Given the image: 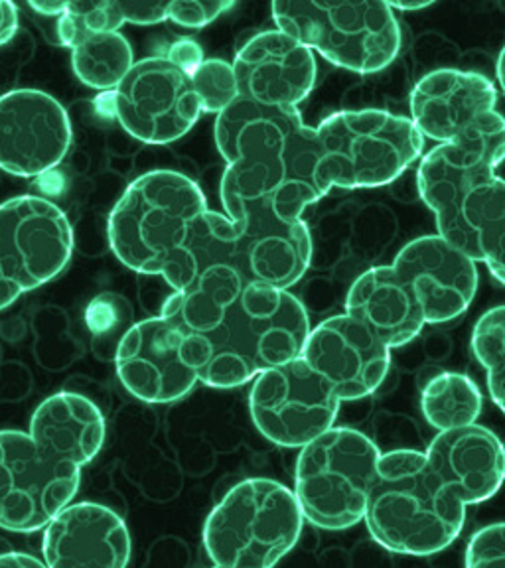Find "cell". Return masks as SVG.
<instances>
[{
	"label": "cell",
	"instance_id": "10",
	"mask_svg": "<svg viewBox=\"0 0 505 568\" xmlns=\"http://www.w3.org/2000/svg\"><path fill=\"white\" fill-rule=\"evenodd\" d=\"M73 231L60 205L40 195L0 204V311L63 273Z\"/></svg>",
	"mask_w": 505,
	"mask_h": 568
},
{
	"label": "cell",
	"instance_id": "6",
	"mask_svg": "<svg viewBox=\"0 0 505 568\" xmlns=\"http://www.w3.org/2000/svg\"><path fill=\"white\" fill-rule=\"evenodd\" d=\"M314 133L319 142L314 180L322 195L391 184L425 151V139L408 116L380 109L337 111Z\"/></svg>",
	"mask_w": 505,
	"mask_h": 568
},
{
	"label": "cell",
	"instance_id": "32",
	"mask_svg": "<svg viewBox=\"0 0 505 568\" xmlns=\"http://www.w3.org/2000/svg\"><path fill=\"white\" fill-rule=\"evenodd\" d=\"M235 2H205V0H172L166 9V20H172L178 27L198 28L212 24L213 20L222 17L225 10L233 9Z\"/></svg>",
	"mask_w": 505,
	"mask_h": 568
},
{
	"label": "cell",
	"instance_id": "15",
	"mask_svg": "<svg viewBox=\"0 0 505 568\" xmlns=\"http://www.w3.org/2000/svg\"><path fill=\"white\" fill-rule=\"evenodd\" d=\"M71 146V121L58 99L40 89L0 95V170L38 178L62 164Z\"/></svg>",
	"mask_w": 505,
	"mask_h": 568
},
{
	"label": "cell",
	"instance_id": "16",
	"mask_svg": "<svg viewBox=\"0 0 505 568\" xmlns=\"http://www.w3.org/2000/svg\"><path fill=\"white\" fill-rule=\"evenodd\" d=\"M301 357L342 403L373 395L391 367L390 347L347 314L332 316L311 328Z\"/></svg>",
	"mask_w": 505,
	"mask_h": 568
},
{
	"label": "cell",
	"instance_id": "21",
	"mask_svg": "<svg viewBox=\"0 0 505 568\" xmlns=\"http://www.w3.org/2000/svg\"><path fill=\"white\" fill-rule=\"evenodd\" d=\"M411 123L423 139L453 142L472 124L497 111V89L474 71L436 70L411 91Z\"/></svg>",
	"mask_w": 505,
	"mask_h": 568
},
{
	"label": "cell",
	"instance_id": "11",
	"mask_svg": "<svg viewBox=\"0 0 505 568\" xmlns=\"http://www.w3.org/2000/svg\"><path fill=\"white\" fill-rule=\"evenodd\" d=\"M80 484V466L46 453L24 430H0V529H44Z\"/></svg>",
	"mask_w": 505,
	"mask_h": 568
},
{
	"label": "cell",
	"instance_id": "7",
	"mask_svg": "<svg viewBox=\"0 0 505 568\" xmlns=\"http://www.w3.org/2000/svg\"><path fill=\"white\" fill-rule=\"evenodd\" d=\"M301 509L293 489L269 478H249L223 496L204 525L213 567L273 568L301 539Z\"/></svg>",
	"mask_w": 505,
	"mask_h": 568
},
{
	"label": "cell",
	"instance_id": "12",
	"mask_svg": "<svg viewBox=\"0 0 505 568\" xmlns=\"http://www.w3.org/2000/svg\"><path fill=\"white\" fill-rule=\"evenodd\" d=\"M231 222V261L248 284L289 291L309 271L311 231L302 220L286 222L265 200L222 197Z\"/></svg>",
	"mask_w": 505,
	"mask_h": 568
},
{
	"label": "cell",
	"instance_id": "29",
	"mask_svg": "<svg viewBox=\"0 0 505 568\" xmlns=\"http://www.w3.org/2000/svg\"><path fill=\"white\" fill-rule=\"evenodd\" d=\"M55 20V42L63 48H73L85 34H107L119 32L123 28V17L119 4L111 0H73L68 2V9Z\"/></svg>",
	"mask_w": 505,
	"mask_h": 568
},
{
	"label": "cell",
	"instance_id": "22",
	"mask_svg": "<svg viewBox=\"0 0 505 568\" xmlns=\"http://www.w3.org/2000/svg\"><path fill=\"white\" fill-rule=\"evenodd\" d=\"M425 456L446 489L466 507L488 501L502 488L504 446L486 426H462L438 433Z\"/></svg>",
	"mask_w": 505,
	"mask_h": 568
},
{
	"label": "cell",
	"instance_id": "27",
	"mask_svg": "<svg viewBox=\"0 0 505 568\" xmlns=\"http://www.w3.org/2000/svg\"><path fill=\"white\" fill-rule=\"evenodd\" d=\"M133 63V48L121 32L85 34L71 48V68L75 78L99 91H113Z\"/></svg>",
	"mask_w": 505,
	"mask_h": 568
},
{
	"label": "cell",
	"instance_id": "38",
	"mask_svg": "<svg viewBox=\"0 0 505 568\" xmlns=\"http://www.w3.org/2000/svg\"><path fill=\"white\" fill-rule=\"evenodd\" d=\"M435 2H431V0H425V2H387V7H390L393 12H397V10H407V12H417V10L428 9V7H433Z\"/></svg>",
	"mask_w": 505,
	"mask_h": 568
},
{
	"label": "cell",
	"instance_id": "18",
	"mask_svg": "<svg viewBox=\"0 0 505 568\" xmlns=\"http://www.w3.org/2000/svg\"><path fill=\"white\" fill-rule=\"evenodd\" d=\"M425 324H446L468 311L478 293V265L438 235L411 241L393 261Z\"/></svg>",
	"mask_w": 505,
	"mask_h": 568
},
{
	"label": "cell",
	"instance_id": "26",
	"mask_svg": "<svg viewBox=\"0 0 505 568\" xmlns=\"http://www.w3.org/2000/svg\"><path fill=\"white\" fill-rule=\"evenodd\" d=\"M482 405L478 385L464 373H438L421 393L423 417L438 433L476 425Z\"/></svg>",
	"mask_w": 505,
	"mask_h": 568
},
{
	"label": "cell",
	"instance_id": "8",
	"mask_svg": "<svg viewBox=\"0 0 505 568\" xmlns=\"http://www.w3.org/2000/svg\"><path fill=\"white\" fill-rule=\"evenodd\" d=\"M276 30L319 52L337 68L375 73L395 62L403 34L387 2H273Z\"/></svg>",
	"mask_w": 505,
	"mask_h": 568
},
{
	"label": "cell",
	"instance_id": "34",
	"mask_svg": "<svg viewBox=\"0 0 505 568\" xmlns=\"http://www.w3.org/2000/svg\"><path fill=\"white\" fill-rule=\"evenodd\" d=\"M164 58L180 70L186 71L188 75H192V71L205 60L204 50L200 48V44H195L194 40H186V38L176 40L174 44L170 45Z\"/></svg>",
	"mask_w": 505,
	"mask_h": 568
},
{
	"label": "cell",
	"instance_id": "23",
	"mask_svg": "<svg viewBox=\"0 0 505 568\" xmlns=\"http://www.w3.org/2000/svg\"><path fill=\"white\" fill-rule=\"evenodd\" d=\"M105 418L93 400L80 393L60 390L36 407L28 435L60 460L83 468L105 443Z\"/></svg>",
	"mask_w": 505,
	"mask_h": 568
},
{
	"label": "cell",
	"instance_id": "37",
	"mask_svg": "<svg viewBox=\"0 0 505 568\" xmlns=\"http://www.w3.org/2000/svg\"><path fill=\"white\" fill-rule=\"evenodd\" d=\"M28 9L34 10L38 17L42 18H58L62 17L65 9H68V2H28Z\"/></svg>",
	"mask_w": 505,
	"mask_h": 568
},
{
	"label": "cell",
	"instance_id": "33",
	"mask_svg": "<svg viewBox=\"0 0 505 568\" xmlns=\"http://www.w3.org/2000/svg\"><path fill=\"white\" fill-rule=\"evenodd\" d=\"M123 22H131L137 27H152L166 20L169 2H117Z\"/></svg>",
	"mask_w": 505,
	"mask_h": 568
},
{
	"label": "cell",
	"instance_id": "1",
	"mask_svg": "<svg viewBox=\"0 0 505 568\" xmlns=\"http://www.w3.org/2000/svg\"><path fill=\"white\" fill-rule=\"evenodd\" d=\"M505 121L482 116L456 141L426 152L417 172L418 194L435 213L438 237L474 263H486L504 284Z\"/></svg>",
	"mask_w": 505,
	"mask_h": 568
},
{
	"label": "cell",
	"instance_id": "36",
	"mask_svg": "<svg viewBox=\"0 0 505 568\" xmlns=\"http://www.w3.org/2000/svg\"><path fill=\"white\" fill-rule=\"evenodd\" d=\"M0 568H48L44 560L38 559L30 552H2L0 555Z\"/></svg>",
	"mask_w": 505,
	"mask_h": 568
},
{
	"label": "cell",
	"instance_id": "5",
	"mask_svg": "<svg viewBox=\"0 0 505 568\" xmlns=\"http://www.w3.org/2000/svg\"><path fill=\"white\" fill-rule=\"evenodd\" d=\"M364 521L383 549L426 557L458 539L466 506L446 489L425 453L391 450L375 466Z\"/></svg>",
	"mask_w": 505,
	"mask_h": 568
},
{
	"label": "cell",
	"instance_id": "30",
	"mask_svg": "<svg viewBox=\"0 0 505 568\" xmlns=\"http://www.w3.org/2000/svg\"><path fill=\"white\" fill-rule=\"evenodd\" d=\"M190 80L202 113L220 115L233 101L240 99L235 73L231 63L225 60H204L192 71Z\"/></svg>",
	"mask_w": 505,
	"mask_h": 568
},
{
	"label": "cell",
	"instance_id": "20",
	"mask_svg": "<svg viewBox=\"0 0 505 568\" xmlns=\"http://www.w3.org/2000/svg\"><path fill=\"white\" fill-rule=\"evenodd\" d=\"M131 550L123 517L93 501L63 507L44 527L42 555L48 568H127Z\"/></svg>",
	"mask_w": 505,
	"mask_h": 568
},
{
	"label": "cell",
	"instance_id": "39",
	"mask_svg": "<svg viewBox=\"0 0 505 568\" xmlns=\"http://www.w3.org/2000/svg\"><path fill=\"white\" fill-rule=\"evenodd\" d=\"M213 568H223V567H213Z\"/></svg>",
	"mask_w": 505,
	"mask_h": 568
},
{
	"label": "cell",
	"instance_id": "3",
	"mask_svg": "<svg viewBox=\"0 0 505 568\" xmlns=\"http://www.w3.org/2000/svg\"><path fill=\"white\" fill-rule=\"evenodd\" d=\"M309 332V312L294 294L245 284L218 328L204 336L182 332L184 357L198 373V383L233 389L301 357Z\"/></svg>",
	"mask_w": 505,
	"mask_h": 568
},
{
	"label": "cell",
	"instance_id": "28",
	"mask_svg": "<svg viewBox=\"0 0 505 568\" xmlns=\"http://www.w3.org/2000/svg\"><path fill=\"white\" fill-rule=\"evenodd\" d=\"M504 352H505V308L494 306L479 316L472 332V354L478 359L488 375V389L492 400L504 410Z\"/></svg>",
	"mask_w": 505,
	"mask_h": 568
},
{
	"label": "cell",
	"instance_id": "31",
	"mask_svg": "<svg viewBox=\"0 0 505 568\" xmlns=\"http://www.w3.org/2000/svg\"><path fill=\"white\" fill-rule=\"evenodd\" d=\"M466 568H505L504 524L486 525L474 532L464 557Z\"/></svg>",
	"mask_w": 505,
	"mask_h": 568
},
{
	"label": "cell",
	"instance_id": "19",
	"mask_svg": "<svg viewBox=\"0 0 505 568\" xmlns=\"http://www.w3.org/2000/svg\"><path fill=\"white\" fill-rule=\"evenodd\" d=\"M240 98L265 106L299 109L319 78L311 48L281 30L253 36L231 63Z\"/></svg>",
	"mask_w": 505,
	"mask_h": 568
},
{
	"label": "cell",
	"instance_id": "13",
	"mask_svg": "<svg viewBox=\"0 0 505 568\" xmlns=\"http://www.w3.org/2000/svg\"><path fill=\"white\" fill-rule=\"evenodd\" d=\"M342 400L302 357L266 369L249 393L259 433L283 448H302L336 423Z\"/></svg>",
	"mask_w": 505,
	"mask_h": 568
},
{
	"label": "cell",
	"instance_id": "24",
	"mask_svg": "<svg viewBox=\"0 0 505 568\" xmlns=\"http://www.w3.org/2000/svg\"><path fill=\"white\" fill-rule=\"evenodd\" d=\"M346 314L390 349L405 346L426 326L417 302L393 266H373L357 276L346 296Z\"/></svg>",
	"mask_w": 505,
	"mask_h": 568
},
{
	"label": "cell",
	"instance_id": "25",
	"mask_svg": "<svg viewBox=\"0 0 505 568\" xmlns=\"http://www.w3.org/2000/svg\"><path fill=\"white\" fill-rule=\"evenodd\" d=\"M245 284L233 266H208L186 288L170 294L160 316L184 334L204 336L218 328L223 314L240 298Z\"/></svg>",
	"mask_w": 505,
	"mask_h": 568
},
{
	"label": "cell",
	"instance_id": "4",
	"mask_svg": "<svg viewBox=\"0 0 505 568\" xmlns=\"http://www.w3.org/2000/svg\"><path fill=\"white\" fill-rule=\"evenodd\" d=\"M208 200L194 180L174 170H152L124 190L109 215V245L127 268L162 276L172 293L200 275L195 231Z\"/></svg>",
	"mask_w": 505,
	"mask_h": 568
},
{
	"label": "cell",
	"instance_id": "35",
	"mask_svg": "<svg viewBox=\"0 0 505 568\" xmlns=\"http://www.w3.org/2000/svg\"><path fill=\"white\" fill-rule=\"evenodd\" d=\"M18 7L9 0H0V45L9 44L10 40L17 36Z\"/></svg>",
	"mask_w": 505,
	"mask_h": 568
},
{
	"label": "cell",
	"instance_id": "14",
	"mask_svg": "<svg viewBox=\"0 0 505 568\" xmlns=\"http://www.w3.org/2000/svg\"><path fill=\"white\" fill-rule=\"evenodd\" d=\"M111 95L123 131L144 144L176 142L202 115L190 75L164 55L134 62Z\"/></svg>",
	"mask_w": 505,
	"mask_h": 568
},
{
	"label": "cell",
	"instance_id": "9",
	"mask_svg": "<svg viewBox=\"0 0 505 568\" xmlns=\"http://www.w3.org/2000/svg\"><path fill=\"white\" fill-rule=\"evenodd\" d=\"M380 456L372 438L347 426H332L302 446L293 489L302 519L326 531L364 521Z\"/></svg>",
	"mask_w": 505,
	"mask_h": 568
},
{
	"label": "cell",
	"instance_id": "2",
	"mask_svg": "<svg viewBox=\"0 0 505 568\" xmlns=\"http://www.w3.org/2000/svg\"><path fill=\"white\" fill-rule=\"evenodd\" d=\"M215 144L225 160L222 197L265 200L286 222L302 220L322 192L314 180V126L293 106H265L240 98L215 119Z\"/></svg>",
	"mask_w": 505,
	"mask_h": 568
},
{
	"label": "cell",
	"instance_id": "17",
	"mask_svg": "<svg viewBox=\"0 0 505 568\" xmlns=\"http://www.w3.org/2000/svg\"><path fill=\"white\" fill-rule=\"evenodd\" d=\"M119 382L134 399L169 405L198 385L184 357V334L162 316L142 320L124 332L115 352Z\"/></svg>",
	"mask_w": 505,
	"mask_h": 568
}]
</instances>
